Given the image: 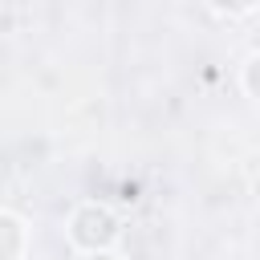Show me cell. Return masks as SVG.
<instances>
[{
	"mask_svg": "<svg viewBox=\"0 0 260 260\" xmlns=\"http://www.w3.org/2000/svg\"><path fill=\"white\" fill-rule=\"evenodd\" d=\"M69 240L85 252H106L118 240V215L102 203H81L69 215Z\"/></svg>",
	"mask_w": 260,
	"mask_h": 260,
	"instance_id": "1",
	"label": "cell"
},
{
	"mask_svg": "<svg viewBox=\"0 0 260 260\" xmlns=\"http://www.w3.org/2000/svg\"><path fill=\"white\" fill-rule=\"evenodd\" d=\"M252 195H256V199H260V175H256V179H252Z\"/></svg>",
	"mask_w": 260,
	"mask_h": 260,
	"instance_id": "5",
	"label": "cell"
},
{
	"mask_svg": "<svg viewBox=\"0 0 260 260\" xmlns=\"http://www.w3.org/2000/svg\"><path fill=\"white\" fill-rule=\"evenodd\" d=\"M244 89L260 102V53H256V57L248 61V69H244Z\"/></svg>",
	"mask_w": 260,
	"mask_h": 260,
	"instance_id": "3",
	"label": "cell"
},
{
	"mask_svg": "<svg viewBox=\"0 0 260 260\" xmlns=\"http://www.w3.org/2000/svg\"><path fill=\"white\" fill-rule=\"evenodd\" d=\"M0 236H4L0 260H20V256H24V244H28V228H24V219H20L12 207L0 211Z\"/></svg>",
	"mask_w": 260,
	"mask_h": 260,
	"instance_id": "2",
	"label": "cell"
},
{
	"mask_svg": "<svg viewBox=\"0 0 260 260\" xmlns=\"http://www.w3.org/2000/svg\"><path fill=\"white\" fill-rule=\"evenodd\" d=\"M85 260H118V256H110V252H89Z\"/></svg>",
	"mask_w": 260,
	"mask_h": 260,
	"instance_id": "4",
	"label": "cell"
}]
</instances>
